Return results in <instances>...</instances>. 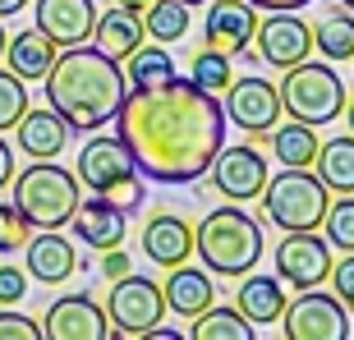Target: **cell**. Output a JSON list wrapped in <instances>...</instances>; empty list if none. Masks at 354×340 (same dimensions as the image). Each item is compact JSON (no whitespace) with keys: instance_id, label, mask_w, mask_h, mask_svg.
<instances>
[{"instance_id":"cell-1","label":"cell","mask_w":354,"mask_h":340,"mask_svg":"<svg viewBox=\"0 0 354 340\" xmlns=\"http://www.w3.org/2000/svg\"><path fill=\"white\" fill-rule=\"evenodd\" d=\"M115 138L138 175L157 184H194L225 147V111L194 79L129 88L115 111Z\"/></svg>"},{"instance_id":"cell-2","label":"cell","mask_w":354,"mask_h":340,"mask_svg":"<svg viewBox=\"0 0 354 340\" xmlns=\"http://www.w3.org/2000/svg\"><path fill=\"white\" fill-rule=\"evenodd\" d=\"M124 69L120 60L102 55L97 46H65V55H55V65L46 69V97L51 111H60L74 133H97L102 124H111L124 102Z\"/></svg>"},{"instance_id":"cell-3","label":"cell","mask_w":354,"mask_h":340,"mask_svg":"<svg viewBox=\"0 0 354 340\" xmlns=\"http://www.w3.org/2000/svg\"><path fill=\"white\" fill-rule=\"evenodd\" d=\"M194 249L212 276H244L263 258V225L244 207H212L194 230Z\"/></svg>"},{"instance_id":"cell-4","label":"cell","mask_w":354,"mask_h":340,"mask_svg":"<svg viewBox=\"0 0 354 340\" xmlns=\"http://www.w3.org/2000/svg\"><path fill=\"white\" fill-rule=\"evenodd\" d=\"M14 184V211L24 216L28 225H37V230H60L69 225L74 207H79V175H69V170L55 166V157L46 161H32L28 170H19V180Z\"/></svg>"},{"instance_id":"cell-5","label":"cell","mask_w":354,"mask_h":340,"mask_svg":"<svg viewBox=\"0 0 354 340\" xmlns=\"http://www.w3.org/2000/svg\"><path fill=\"white\" fill-rule=\"evenodd\" d=\"M263 216L276 230H317L327 216V184L308 175V166H286L263 184Z\"/></svg>"},{"instance_id":"cell-6","label":"cell","mask_w":354,"mask_h":340,"mask_svg":"<svg viewBox=\"0 0 354 340\" xmlns=\"http://www.w3.org/2000/svg\"><path fill=\"white\" fill-rule=\"evenodd\" d=\"M281 111H290V120H304V124H331V120L345 111V83L341 74L322 60H299V65L286 69V83H281Z\"/></svg>"},{"instance_id":"cell-7","label":"cell","mask_w":354,"mask_h":340,"mask_svg":"<svg viewBox=\"0 0 354 340\" xmlns=\"http://www.w3.org/2000/svg\"><path fill=\"white\" fill-rule=\"evenodd\" d=\"M106 317H111V336H143L166 317V299H161V285L147 281V276L124 272L111 285V299H106Z\"/></svg>"},{"instance_id":"cell-8","label":"cell","mask_w":354,"mask_h":340,"mask_svg":"<svg viewBox=\"0 0 354 340\" xmlns=\"http://www.w3.org/2000/svg\"><path fill=\"white\" fill-rule=\"evenodd\" d=\"M281 327L290 340H350V317H345V303L336 294H322V290H299V299L286 303L281 313Z\"/></svg>"},{"instance_id":"cell-9","label":"cell","mask_w":354,"mask_h":340,"mask_svg":"<svg viewBox=\"0 0 354 340\" xmlns=\"http://www.w3.org/2000/svg\"><path fill=\"white\" fill-rule=\"evenodd\" d=\"M276 262V276L295 290H313L327 281L331 272V244L327 239H317L313 230H286V239L276 244L272 253Z\"/></svg>"},{"instance_id":"cell-10","label":"cell","mask_w":354,"mask_h":340,"mask_svg":"<svg viewBox=\"0 0 354 340\" xmlns=\"http://www.w3.org/2000/svg\"><path fill=\"white\" fill-rule=\"evenodd\" d=\"M253 41H258V55L272 69H290L299 60H308L313 28L304 23L295 10H267V19H258V28H253Z\"/></svg>"},{"instance_id":"cell-11","label":"cell","mask_w":354,"mask_h":340,"mask_svg":"<svg viewBox=\"0 0 354 340\" xmlns=\"http://www.w3.org/2000/svg\"><path fill=\"white\" fill-rule=\"evenodd\" d=\"M225 97V120H235V129H276L281 120V92L272 88L267 79L249 74V79H230V88L221 92Z\"/></svg>"},{"instance_id":"cell-12","label":"cell","mask_w":354,"mask_h":340,"mask_svg":"<svg viewBox=\"0 0 354 340\" xmlns=\"http://www.w3.org/2000/svg\"><path fill=\"white\" fill-rule=\"evenodd\" d=\"M212 184H216L230 202H249V198L263 193L267 161L258 157V147H253V143L221 147V152H216V161H212Z\"/></svg>"},{"instance_id":"cell-13","label":"cell","mask_w":354,"mask_h":340,"mask_svg":"<svg viewBox=\"0 0 354 340\" xmlns=\"http://www.w3.org/2000/svg\"><path fill=\"white\" fill-rule=\"evenodd\" d=\"M111 336V317L88 299V294H65L46 308L41 340H106Z\"/></svg>"},{"instance_id":"cell-14","label":"cell","mask_w":354,"mask_h":340,"mask_svg":"<svg viewBox=\"0 0 354 340\" xmlns=\"http://www.w3.org/2000/svg\"><path fill=\"white\" fill-rule=\"evenodd\" d=\"M258 10L249 0H207V23H203V46L221 55H239L253 41Z\"/></svg>"},{"instance_id":"cell-15","label":"cell","mask_w":354,"mask_h":340,"mask_svg":"<svg viewBox=\"0 0 354 340\" xmlns=\"http://www.w3.org/2000/svg\"><path fill=\"white\" fill-rule=\"evenodd\" d=\"M32 19H37V28L55 46H79V41L92 37L97 5H92V0H37Z\"/></svg>"},{"instance_id":"cell-16","label":"cell","mask_w":354,"mask_h":340,"mask_svg":"<svg viewBox=\"0 0 354 340\" xmlns=\"http://www.w3.org/2000/svg\"><path fill=\"white\" fill-rule=\"evenodd\" d=\"M69 225H74V235H79L88 249H97V253L124 244V211H120L111 198H102V193H92L88 202L79 198V207H74Z\"/></svg>"},{"instance_id":"cell-17","label":"cell","mask_w":354,"mask_h":340,"mask_svg":"<svg viewBox=\"0 0 354 340\" xmlns=\"http://www.w3.org/2000/svg\"><path fill=\"white\" fill-rule=\"evenodd\" d=\"M74 175H79V184H88L92 193H106L111 184H120L124 175H133V161H129V152H124L120 138H92V143L79 152Z\"/></svg>"},{"instance_id":"cell-18","label":"cell","mask_w":354,"mask_h":340,"mask_svg":"<svg viewBox=\"0 0 354 340\" xmlns=\"http://www.w3.org/2000/svg\"><path fill=\"white\" fill-rule=\"evenodd\" d=\"M143 253L157 267H166V272L189 262V253H194V225L184 221V216H175V211H157L143 225Z\"/></svg>"},{"instance_id":"cell-19","label":"cell","mask_w":354,"mask_h":340,"mask_svg":"<svg viewBox=\"0 0 354 340\" xmlns=\"http://www.w3.org/2000/svg\"><path fill=\"white\" fill-rule=\"evenodd\" d=\"M24 253H28V276L41 281V285H60V281H69L74 267H79V253H74V244H69L60 230L28 235Z\"/></svg>"},{"instance_id":"cell-20","label":"cell","mask_w":354,"mask_h":340,"mask_svg":"<svg viewBox=\"0 0 354 340\" xmlns=\"http://www.w3.org/2000/svg\"><path fill=\"white\" fill-rule=\"evenodd\" d=\"M69 124L60 120V111H51V106H41V111H24L19 115V124H14V143H19V152H28V157H60L69 143Z\"/></svg>"},{"instance_id":"cell-21","label":"cell","mask_w":354,"mask_h":340,"mask_svg":"<svg viewBox=\"0 0 354 340\" xmlns=\"http://www.w3.org/2000/svg\"><path fill=\"white\" fill-rule=\"evenodd\" d=\"M143 14L133 10H120V5H111L106 14H97V23H92V46L102 55H111V60H124V55H133L138 46H143Z\"/></svg>"},{"instance_id":"cell-22","label":"cell","mask_w":354,"mask_h":340,"mask_svg":"<svg viewBox=\"0 0 354 340\" xmlns=\"http://www.w3.org/2000/svg\"><path fill=\"white\" fill-rule=\"evenodd\" d=\"M161 299H166V308L180 317H198L203 308H212L216 303V285H212L207 272H198V267H171V276H166V285H161Z\"/></svg>"},{"instance_id":"cell-23","label":"cell","mask_w":354,"mask_h":340,"mask_svg":"<svg viewBox=\"0 0 354 340\" xmlns=\"http://www.w3.org/2000/svg\"><path fill=\"white\" fill-rule=\"evenodd\" d=\"M5 69H14L24 83H32V79H46V69L55 65V41L41 32V28H28V32H14V41L5 37Z\"/></svg>"},{"instance_id":"cell-24","label":"cell","mask_w":354,"mask_h":340,"mask_svg":"<svg viewBox=\"0 0 354 340\" xmlns=\"http://www.w3.org/2000/svg\"><path fill=\"white\" fill-rule=\"evenodd\" d=\"M235 308L249 317L253 327H272L286 313V290H281V276H249L239 281L235 290Z\"/></svg>"},{"instance_id":"cell-25","label":"cell","mask_w":354,"mask_h":340,"mask_svg":"<svg viewBox=\"0 0 354 340\" xmlns=\"http://www.w3.org/2000/svg\"><path fill=\"white\" fill-rule=\"evenodd\" d=\"M313 166H317V180L327 184V193H354V133L317 143Z\"/></svg>"},{"instance_id":"cell-26","label":"cell","mask_w":354,"mask_h":340,"mask_svg":"<svg viewBox=\"0 0 354 340\" xmlns=\"http://www.w3.org/2000/svg\"><path fill=\"white\" fill-rule=\"evenodd\" d=\"M166 79H175V60L166 55L161 41L138 46L133 55H124V83H129V88H157V83H166Z\"/></svg>"},{"instance_id":"cell-27","label":"cell","mask_w":354,"mask_h":340,"mask_svg":"<svg viewBox=\"0 0 354 340\" xmlns=\"http://www.w3.org/2000/svg\"><path fill=\"white\" fill-rule=\"evenodd\" d=\"M194 340H253V322L244 313H239L235 303L230 308H203V313L194 317V331H189Z\"/></svg>"},{"instance_id":"cell-28","label":"cell","mask_w":354,"mask_h":340,"mask_svg":"<svg viewBox=\"0 0 354 340\" xmlns=\"http://www.w3.org/2000/svg\"><path fill=\"white\" fill-rule=\"evenodd\" d=\"M267 143H272L281 166H313V157H317V133H313V124H304V120L281 124Z\"/></svg>"},{"instance_id":"cell-29","label":"cell","mask_w":354,"mask_h":340,"mask_svg":"<svg viewBox=\"0 0 354 340\" xmlns=\"http://www.w3.org/2000/svg\"><path fill=\"white\" fill-rule=\"evenodd\" d=\"M143 32L152 41H180L184 32H189V5L184 0H152L143 10Z\"/></svg>"},{"instance_id":"cell-30","label":"cell","mask_w":354,"mask_h":340,"mask_svg":"<svg viewBox=\"0 0 354 340\" xmlns=\"http://www.w3.org/2000/svg\"><path fill=\"white\" fill-rule=\"evenodd\" d=\"M313 46L327 60H354V19L350 14H327V19H317L313 28Z\"/></svg>"},{"instance_id":"cell-31","label":"cell","mask_w":354,"mask_h":340,"mask_svg":"<svg viewBox=\"0 0 354 340\" xmlns=\"http://www.w3.org/2000/svg\"><path fill=\"white\" fill-rule=\"evenodd\" d=\"M189 79L198 83L203 92H212V97H221L225 88H230V79H235V55H221V51H203L194 55V74Z\"/></svg>"},{"instance_id":"cell-32","label":"cell","mask_w":354,"mask_h":340,"mask_svg":"<svg viewBox=\"0 0 354 340\" xmlns=\"http://www.w3.org/2000/svg\"><path fill=\"white\" fill-rule=\"evenodd\" d=\"M322 230H327V244H331V249L354 253V193H341L336 202H327Z\"/></svg>"},{"instance_id":"cell-33","label":"cell","mask_w":354,"mask_h":340,"mask_svg":"<svg viewBox=\"0 0 354 340\" xmlns=\"http://www.w3.org/2000/svg\"><path fill=\"white\" fill-rule=\"evenodd\" d=\"M24 111H28V88H24V79H19L14 69H0V133L14 129Z\"/></svg>"},{"instance_id":"cell-34","label":"cell","mask_w":354,"mask_h":340,"mask_svg":"<svg viewBox=\"0 0 354 340\" xmlns=\"http://www.w3.org/2000/svg\"><path fill=\"white\" fill-rule=\"evenodd\" d=\"M28 230H32V225L14 211V202H0V253L24 249V244H28Z\"/></svg>"},{"instance_id":"cell-35","label":"cell","mask_w":354,"mask_h":340,"mask_svg":"<svg viewBox=\"0 0 354 340\" xmlns=\"http://www.w3.org/2000/svg\"><path fill=\"white\" fill-rule=\"evenodd\" d=\"M102 198H111V202H115V207L124 211V216H129V211H138V207H143L147 189H143V180H138V170H133V175H124L120 184H111V189H106Z\"/></svg>"},{"instance_id":"cell-36","label":"cell","mask_w":354,"mask_h":340,"mask_svg":"<svg viewBox=\"0 0 354 340\" xmlns=\"http://www.w3.org/2000/svg\"><path fill=\"white\" fill-rule=\"evenodd\" d=\"M327 281H331V290H336V299L345 303V313H354V253H345L341 262H331Z\"/></svg>"},{"instance_id":"cell-37","label":"cell","mask_w":354,"mask_h":340,"mask_svg":"<svg viewBox=\"0 0 354 340\" xmlns=\"http://www.w3.org/2000/svg\"><path fill=\"white\" fill-rule=\"evenodd\" d=\"M0 340H41V327L32 317H19L10 308H0Z\"/></svg>"},{"instance_id":"cell-38","label":"cell","mask_w":354,"mask_h":340,"mask_svg":"<svg viewBox=\"0 0 354 340\" xmlns=\"http://www.w3.org/2000/svg\"><path fill=\"white\" fill-rule=\"evenodd\" d=\"M28 290V276L19 272V267H0V308H10V303L24 299Z\"/></svg>"},{"instance_id":"cell-39","label":"cell","mask_w":354,"mask_h":340,"mask_svg":"<svg viewBox=\"0 0 354 340\" xmlns=\"http://www.w3.org/2000/svg\"><path fill=\"white\" fill-rule=\"evenodd\" d=\"M124 272H129V253L120 249V244H115V249H106V258H102V276H106V281H120Z\"/></svg>"},{"instance_id":"cell-40","label":"cell","mask_w":354,"mask_h":340,"mask_svg":"<svg viewBox=\"0 0 354 340\" xmlns=\"http://www.w3.org/2000/svg\"><path fill=\"white\" fill-rule=\"evenodd\" d=\"M10 180H14V152H10V143L0 138V189H10Z\"/></svg>"},{"instance_id":"cell-41","label":"cell","mask_w":354,"mask_h":340,"mask_svg":"<svg viewBox=\"0 0 354 340\" xmlns=\"http://www.w3.org/2000/svg\"><path fill=\"white\" fill-rule=\"evenodd\" d=\"M253 10H304L308 0H249Z\"/></svg>"},{"instance_id":"cell-42","label":"cell","mask_w":354,"mask_h":340,"mask_svg":"<svg viewBox=\"0 0 354 340\" xmlns=\"http://www.w3.org/2000/svg\"><path fill=\"white\" fill-rule=\"evenodd\" d=\"M28 0H0V19H10V14H19Z\"/></svg>"},{"instance_id":"cell-43","label":"cell","mask_w":354,"mask_h":340,"mask_svg":"<svg viewBox=\"0 0 354 340\" xmlns=\"http://www.w3.org/2000/svg\"><path fill=\"white\" fill-rule=\"evenodd\" d=\"M115 5H120V10H133V14H143L147 5H152V0H115Z\"/></svg>"},{"instance_id":"cell-44","label":"cell","mask_w":354,"mask_h":340,"mask_svg":"<svg viewBox=\"0 0 354 340\" xmlns=\"http://www.w3.org/2000/svg\"><path fill=\"white\" fill-rule=\"evenodd\" d=\"M345 120H350V133H354V102H345Z\"/></svg>"},{"instance_id":"cell-45","label":"cell","mask_w":354,"mask_h":340,"mask_svg":"<svg viewBox=\"0 0 354 340\" xmlns=\"http://www.w3.org/2000/svg\"><path fill=\"white\" fill-rule=\"evenodd\" d=\"M184 5H189V10H194V5H207V0H184Z\"/></svg>"},{"instance_id":"cell-46","label":"cell","mask_w":354,"mask_h":340,"mask_svg":"<svg viewBox=\"0 0 354 340\" xmlns=\"http://www.w3.org/2000/svg\"><path fill=\"white\" fill-rule=\"evenodd\" d=\"M0 51H5V28H0Z\"/></svg>"},{"instance_id":"cell-47","label":"cell","mask_w":354,"mask_h":340,"mask_svg":"<svg viewBox=\"0 0 354 340\" xmlns=\"http://www.w3.org/2000/svg\"><path fill=\"white\" fill-rule=\"evenodd\" d=\"M341 5H345V10H354V0H341Z\"/></svg>"}]
</instances>
